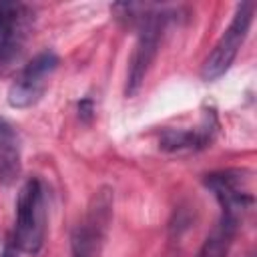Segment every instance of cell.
I'll return each mask as SVG.
<instances>
[{"mask_svg": "<svg viewBox=\"0 0 257 257\" xmlns=\"http://www.w3.org/2000/svg\"><path fill=\"white\" fill-rule=\"evenodd\" d=\"M46 231V197L44 185L38 177L28 179L16 199V221L12 245L28 255H36L42 249Z\"/></svg>", "mask_w": 257, "mask_h": 257, "instance_id": "1", "label": "cell"}, {"mask_svg": "<svg viewBox=\"0 0 257 257\" xmlns=\"http://www.w3.org/2000/svg\"><path fill=\"white\" fill-rule=\"evenodd\" d=\"M112 219V191L108 187L92 195L84 219L70 237L72 257H96Z\"/></svg>", "mask_w": 257, "mask_h": 257, "instance_id": "2", "label": "cell"}, {"mask_svg": "<svg viewBox=\"0 0 257 257\" xmlns=\"http://www.w3.org/2000/svg\"><path fill=\"white\" fill-rule=\"evenodd\" d=\"M253 14H255L253 2H241L237 6L231 24L227 26V30L223 32V36L219 38V42L215 44V48L211 50V54L205 58V62L201 66L203 80H217L219 76H223L229 70L239 48L243 46V42L247 38V32L253 22Z\"/></svg>", "mask_w": 257, "mask_h": 257, "instance_id": "3", "label": "cell"}, {"mask_svg": "<svg viewBox=\"0 0 257 257\" xmlns=\"http://www.w3.org/2000/svg\"><path fill=\"white\" fill-rule=\"evenodd\" d=\"M58 66V56L50 50L36 54L16 76V80L8 88V104L14 108H28L36 104L44 90L50 74Z\"/></svg>", "mask_w": 257, "mask_h": 257, "instance_id": "4", "label": "cell"}, {"mask_svg": "<svg viewBox=\"0 0 257 257\" xmlns=\"http://www.w3.org/2000/svg\"><path fill=\"white\" fill-rule=\"evenodd\" d=\"M165 16L163 14H147L141 16V28L139 38L133 48L131 60H128V74H126V96H133L139 92V88L145 82V76L155 60L159 38L163 30Z\"/></svg>", "mask_w": 257, "mask_h": 257, "instance_id": "5", "label": "cell"}, {"mask_svg": "<svg viewBox=\"0 0 257 257\" xmlns=\"http://www.w3.org/2000/svg\"><path fill=\"white\" fill-rule=\"evenodd\" d=\"M247 175L249 173L241 169H227L205 177V185L213 191V195L221 203L223 213H231L239 217L241 211L253 205L251 177Z\"/></svg>", "mask_w": 257, "mask_h": 257, "instance_id": "6", "label": "cell"}, {"mask_svg": "<svg viewBox=\"0 0 257 257\" xmlns=\"http://www.w3.org/2000/svg\"><path fill=\"white\" fill-rule=\"evenodd\" d=\"M32 24V12L18 2H0V64L18 58Z\"/></svg>", "mask_w": 257, "mask_h": 257, "instance_id": "7", "label": "cell"}, {"mask_svg": "<svg viewBox=\"0 0 257 257\" xmlns=\"http://www.w3.org/2000/svg\"><path fill=\"white\" fill-rule=\"evenodd\" d=\"M215 116L211 114V118L207 116L203 120L201 126L197 128H167L159 143L161 149L171 151V153H189V151H199L203 147H207L213 139L215 133Z\"/></svg>", "mask_w": 257, "mask_h": 257, "instance_id": "8", "label": "cell"}, {"mask_svg": "<svg viewBox=\"0 0 257 257\" xmlns=\"http://www.w3.org/2000/svg\"><path fill=\"white\" fill-rule=\"evenodd\" d=\"M237 223H239V217L231 213H223L217 225L213 227V231L203 241L197 257H227L233 245V237L237 233Z\"/></svg>", "mask_w": 257, "mask_h": 257, "instance_id": "9", "label": "cell"}, {"mask_svg": "<svg viewBox=\"0 0 257 257\" xmlns=\"http://www.w3.org/2000/svg\"><path fill=\"white\" fill-rule=\"evenodd\" d=\"M20 175V147L14 128L0 118V185H10Z\"/></svg>", "mask_w": 257, "mask_h": 257, "instance_id": "10", "label": "cell"}, {"mask_svg": "<svg viewBox=\"0 0 257 257\" xmlns=\"http://www.w3.org/2000/svg\"><path fill=\"white\" fill-rule=\"evenodd\" d=\"M92 100L90 98H84L80 104H78V114H80V118H84V120H90V116H92Z\"/></svg>", "mask_w": 257, "mask_h": 257, "instance_id": "11", "label": "cell"}, {"mask_svg": "<svg viewBox=\"0 0 257 257\" xmlns=\"http://www.w3.org/2000/svg\"><path fill=\"white\" fill-rule=\"evenodd\" d=\"M0 257H16V247L14 245H6L4 251L0 253Z\"/></svg>", "mask_w": 257, "mask_h": 257, "instance_id": "12", "label": "cell"}, {"mask_svg": "<svg viewBox=\"0 0 257 257\" xmlns=\"http://www.w3.org/2000/svg\"><path fill=\"white\" fill-rule=\"evenodd\" d=\"M249 257H253V255H249Z\"/></svg>", "mask_w": 257, "mask_h": 257, "instance_id": "13", "label": "cell"}]
</instances>
